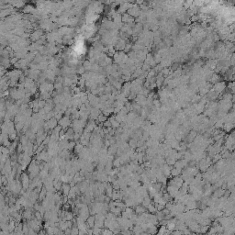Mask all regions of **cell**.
I'll use <instances>...</instances> for the list:
<instances>
[{
	"label": "cell",
	"mask_w": 235,
	"mask_h": 235,
	"mask_svg": "<svg viewBox=\"0 0 235 235\" xmlns=\"http://www.w3.org/2000/svg\"><path fill=\"white\" fill-rule=\"evenodd\" d=\"M226 88V86H225V83L224 82H218L215 84L214 87H213V90L215 92H217L218 94H219L220 92H222L224 89Z\"/></svg>",
	"instance_id": "obj_1"
},
{
	"label": "cell",
	"mask_w": 235,
	"mask_h": 235,
	"mask_svg": "<svg viewBox=\"0 0 235 235\" xmlns=\"http://www.w3.org/2000/svg\"><path fill=\"white\" fill-rule=\"evenodd\" d=\"M128 144H129V146H130V148H131V149L136 148L137 146H138V140L132 138V139H131V140H129Z\"/></svg>",
	"instance_id": "obj_5"
},
{
	"label": "cell",
	"mask_w": 235,
	"mask_h": 235,
	"mask_svg": "<svg viewBox=\"0 0 235 235\" xmlns=\"http://www.w3.org/2000/svg\"><path fill=\"white\" fill-rule=\"evenodd\" d=\"M95 216H89L88 218L87 219V225L88 228H91L93 229L94 226H95Z\"/></svg>",
	"instance_id": "obj_2"
},
{
	"label": "cell",
	"mask_w": 235,
	"mask_h": 235,
	"mask_svg": "<svg viewBox=\"0 0 235 235\" xmlns=\"http://www.w3.org/2000/svg\"><path fill=\"white\" fill-rule=\"evenodd\" d=\"M35 217H36V219L37 220H40L41 221V219H42V215L39 212V211H36V213H35Z\"/></svg>",
	"instance_id": "obj_12"
},
{
	"label": "cell",
	"mask_w": 235,
	"mask_h": 235,
	"mask_svg": "<svg viewBox=\"0 0 235 235\" xmlns=\"http://www.w3.org/2000/svg\"><path fill=\"white\" fill-rule=\"evenodd\" d=\"M120 233H121V235H133L131 230H124V231H121Z\"/></svg>",
	"instance_id": "obj_10"
},
{
	"label": "cell",
	"mask_w": 235,
	"mask_h": 235,
	"mask_svg": "<svg viewBox=\"0 0 235 235\" xmlns=\"http://www.w3.org/2000/svg\"><path fill=\"white\" fill-rule=\"evenodd\" d=\"M140 235H151V234H150V233H148V232H146V231H142V232H141Z\"/></svg>",
	"instance_id": "obj_13"
},
{
	"label": "cell",
	"mask_w": 235,
	"mask_h": 235,
	"mask_svg": "<svg viewBox=\"0 0 235 235\" xmlns=\"http://www.w3.org/2000/svg\"><path fill=\"white\" fill-rule=\"evenodd\" d=\"M146 211H147L146 208L143 207L142 205H137V206L135 207V213H136L137 215L143 214V213H145Z\"/></svg>",
	"instance_id": "obj_3"
},
{
	"label": "cell",
	"mask_w": 235,
	"mask_h": 235,
	"mask_svg": "<svg viewBox=\"0 0 235 235\" xmlns=\"http://www.w3.org/2000/svg\"><path fill=\"white\" fill-rule=\"evenodd\" d=\"M39 235H44V233H43V232L41 231V232H40V234H39Z\"/></svg>",
	"instance_id": "obj_14"
},
{
	"label": "cell",
	"mask_w": 235,
	"mask_h": 235,
	"mask_svg": "<svg viewBox=\"0 0 235 235\" xmlns=\"http://www.w3.org/2000/svg\"><path fill=\"white\" fill-rule=\"evenodd\" d=\"M98 120L100 122H105L107 120V118L105 115H99L98 116Z\"/></svg>",
	"instance_id": "obj_11"
},
{
	"label": "cell",
	"mask_w": 235,
	"mask_h": 235,
	"mask_svg": "<svg viewBox=\"0 0 235 235\" xmlns=\"http://www.w3.org/2000/svg\"><path fill=\"white\" fill-rule=\"evenodd\" d=\"M0 230H1V229H0Z\"/></svg>",
	"instance_id": "obj_15"
},
{
	"label": "cell",
	"mask_w": 235,
	"mask_h": 235,
	"mask_svg": "<svg viewBox=\"0 0 235 235\" xmlns=\"http://www.w3.org/2000/svg\"><path fill=\"white\" fill-rule=\"evenodd\" d=\"M31 217H32V214H31V211L29 210V209H27V210H25V212L23 213V218L26 219H29L30 220V219H31Z\"/></svg>",
	"instance_id": "obj_8"
},
{
	"label": "cell",
	"mask_w": 235,
	"mask_h": 235,
	"mask_svg": "<svg viewBox=\"0 0 235 235\" xmlns=\"http://www.w3.org/2000/svg\"><path fill=\"white\" fill-rule=\"evenodd\" d=\"M29 176L26 174H22V185L24 186V188H28L29 186Z\"/></svg>",
	"instance_id": "obj_4"
},
{
	"label": "cell",
	"mask_w": 235,
	"mask_h": 235,
	"mask_svg": "<svg viewBox=\"0 0 235 235\" xmlns=\"http://www.w3.org/2000/svg\"><path fill=\"white\" fill-rule=\"evenodd\" d=\"M181 174H182V170L176 169V168H172V170H171V175L174 176V177L179 176Z\"/></svg>",
	"instance_id": "obj_6"
},
{
	"label": "cell",
	"mask_w": 235,
	"mask_h": 235,
	"mask_svg": "<svg viewBox=\"0 0 235 235\" xmlns=\"http://www.w3.org/2000/svg\"><path fill=\"white\" fill-rule=\"evenodd\" d=\"M70 190H71L70 185H68V184H64V185H62V191H63V194L65 195V196H68V195H69Z\"/></svg>",
	"instance_id": "obj_7"
},
{
	"label": "cell",
	"mask_w": 235,
	"mask_h": 235,
	"mask_svg": "<svg viewBox=\"0 0 235 235\" xmlns=\"http://www.w3.org/2000/svg\"><path fill=\"white\" fill-rule=\"evenodd\" d=\"M101 235H113V232L108 229H104V230H102Z\"/></svg>",
	"instance_id": "obj_9"
}]
</instances>
